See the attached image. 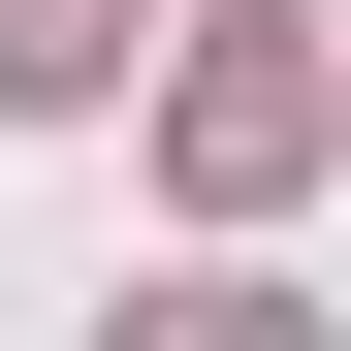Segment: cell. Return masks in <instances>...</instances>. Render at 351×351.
I'll use <instances>...</instances> for the list:
<instances>
[{
  "mask_svg": "<svg viewBox=\"0 0 351 351\" xmlns=\"http://www.w3.org/2000/svg\"><path fill=\"white\" fill-rule=\"evenodd\" d=\"M287 160H319V64L223 32V64H192V192H287Z\"/></svg>",
  "mask_w": 351,
  "mask_h": 351,
  "instance_id": "1",
  "label": "cell"
},
{
  "mask_svg": "<svg viewBox=\"0 0 351 351\" xmlns=\"http://www.w3.org/2000/svg\"><path fill=\"white\" fill-rule=\"evenodd\" d=\"M128 64V0H0V96H96Z\"/></svg>",
  "mask_w": 351,
  "mask_h": 351,
  "instance_id": "2",
  "label": "cell"
},
{
  "mask_svg": "<svg viewBox=\"0 0 351 351\" xmlns=\"http://www.w3.org/2000/svg\"><path fill=\"white\" fill-rule=\"evenodd\" d=\"M96 351H319L287 287H160V319H96Z\"/></svg>",
  "mask_w": 351,
  "mask_h": 351,
  "instance_id": "3",
  "label": "cell"
}]
</instances>
